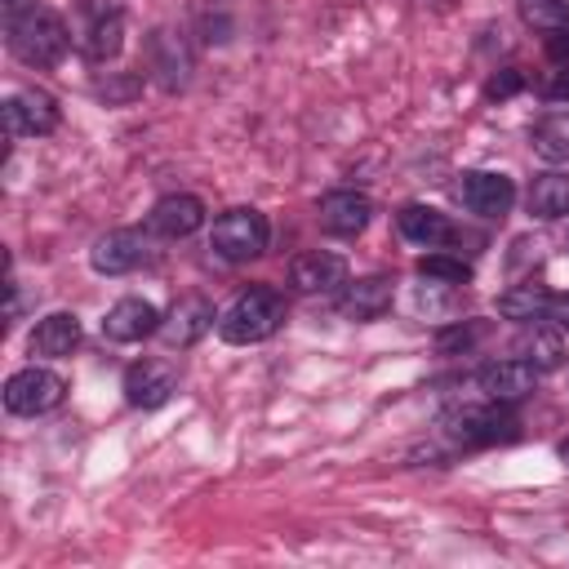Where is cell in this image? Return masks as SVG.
<instances>
[{"instance_id":"44dd1931","label":"cell","mask_w":569,"mask_h":569,"mask_svg":"<svg viewBox=\"0 0 569 569\" xmlns=\"http://www.w3.org/2000/svg\"><path fill=\"white\" fill-rule=\"evenodd\" d=\"M547 307H551V293L547 284H516L498 298V316L507 320H520V325H533V320H547Z\"/></svg>"},{"instance_id":"277c9868","label":"cell","mask_w":569,"mask_h":569,"mask_svg":"<svg viewBox=\"0 0 569 569\" xmlns=\"http://www.w3.org/2000/svg\"><path fill=\"white\" fill-rule=\"evenodd\" d=\"M267 236H271L267 218H262L258 209L240 204V209H227V213L213 222L209 244H213V253L227 258V262H249V258H258V253L267 249Z\"/></svg>"},{"instance_id":"7a4b0ae2","label":"cell","mask_w":569,"mask_h":569,"mask_svg":"<svg viewBox=\"0 0 569 569\" xmlns=\"http://www.w3.org/2000/svg\"><path fill=\"white\" fill-rule=\"evenodd\" d=\"M280 325H284V293L271 289V284H249L218 316V338L231 342V347H249V342L271 338Z\"/></svg>"},{"instance_id":"f546056e","label":"cell","mask_w":569,"mask_h":569,"mask_svg":"<svg viewBox=\"0 0 569 569\" xmlns=\"http://www.w3.org/2000/svg\"><path fill=\"white\" fill-rule=\"evenodd\" d=\"M547 320H551L556 329H569V293L551 298V307H547Z\"/></svg>"},{"instance_id":"9c48e42d","label":"cell","mask_w":569,"mask_h":569,"mask_svg":"<svg viewBox=\"0 0 569 569\" xmlns=\"http://www.w3.org/2000/svg\"><path fill=\"white\" fill-rule=\"evenodd\" d=\"M476 387L485 391V400H498V405H516L525 396H533L538 387V365L529 360H493L476 373Z\"/></svg>"},{"instance_id":"30bf717a","label":"cell","mask_w":569,"mask_h":569,"mask_svg":"<svg viewBox=\"0 0 569 569\" xmlns=\"http://www.w3.org/2000/svg\"><path fill=\"white\" fill-rule=\"evenodd\" d=\"M289 284L298 293H333L347 284V258L329 253V249H311L302 258H293L289 267Z\"/></svg>"},{"instance_id":"6da1fadb","label":"cell","mask_w":569,"mask_h":569,"mask_svg":"<svg viewBox=\"0 0 569 569\" xmlns=\"http://www.w3.org/2000/svg\"><path fill=\"white\" fill-rule=\"evenodd\" d=\"M4 40H9V53L22 67H36V71L58 67L62 53H67V44H71L67 22L49 4H36V0L27 9H18L13 18H4Z\"/></svg>"},{"instance_id":"2e32d148","label":"cell","mask_w":569,"mask_h":569,"mask_svg":"<svg viewBox=\"0 0 569 569\" xmlns=\"http://www.w3.org/2000/svg\"><path fill=\"white\" fill-rule=\"evenodd\" d=\"M387 307H391V280L387 276H365L356 284H342L338 311L347 320H378Z\"/></svg>"},{"instance_id":"cb8c5ba5","label":"cell","mask_w":569,"mask_h":569,"mask_svg":"<svg viewBox=\"0 0 569 569\" xmlns=\"http://www.w3.org/2000/svg\"><path fill=\"white\" fill-rule=\"evenodd\" d=\"M520 351H525V360H529V365H538V369H556V365H560V356H565L560 338H556V333H547V329H538V325L525 333Z\"/></svg>"},{"instance_id":"ba28073f","label":"cell","mask_w":569,"mask_h":569,"mask_svg":"<svg viewBox=\"0 0 569 569\" xmlns=\"http://www.w3.org/2000/svg\"><path fill=\"white\" fill-rule=\"evenodd\" d=\"M458 200L480 218H507L516 204V182L507 173H493V169H471L458 182Z\"/></svg>"},{"instance_id":"5b68a950","label":"cell","mask_w":569,"mask_h":569,"mask_svg":"<svg viewBox=\"0 0 569 569\" xmlns=\"http://www.w3.org/2000/svg\"><path fill=\"white\" fill-rule=\"evenodd\" d=\"M62 396H67V382L44 365H27V369L9 373V382H4V409L18 418L49 413L62 405Z\"/></svg>"},{"instance_id":"d6986e66","label":"cell","mask_w":569,"mask_h":569,"mask_svg":"<svg viewBox=\"0 0 569 569\" xmlns=\"http://www.w3.org/2000/svg\"><path fill=\"white\" fill-rule=\"evenodd\" d=\"M396 227H400L405 240H413V244H422V249H440V244L453 236L449 218H445L440 209H431V204H405V209L396 213Z\"/></svg>"},{"instance_id":"603a6c76","label":"cell","mask_w":569,"mask_h":569,"mask_svg":"<svg viewBox=\"0 0 569 569\" xmlns=\"http://www.w3.org/2000/svg\"><path fill=\"white\" fill-rule=\"evenodd\" d=\"M520 18L538 31H560L569 27V0H520Z\"/></svg>"},{"instance_id":"4fadbf2b","label":"cell","mask_w":569,"mask_h":569,"mask_svg":"<svg viewBox=\"0 0 569 569\" xmlns=\"http://www.w3.org/2000/svg\"><path fill=\"white\" fill-rule=\"evenodd\" d=\"M89 262L98 276H124L147 262V240H142V231H107L89 249Z\"/></svg>"},{"instance_id":"484cf974","label":"cell","mask_w":569,"mask_h":569,"mask_svg":"<svg viewBox=\"0 0 569 569\" xmlns=\"http://www.w3.org/2000/svg\"><path fill=\"white\" fill-rule=\"evenodd\" d=\"M476 338H480V325H453V329H440L436 347L440 351H467Z\"/></svg>"},{"instance_id":"5bb4252c","label":"cell","mask_w":569,"mask_h":569,"mask_svg":"<svg viewBox=\"0 0 569 569\" xmlns=\"http://www.w3.org/2000/svg\"><path fill=\"white\" fill-rule=\"evenodd\" d=\"M102 333L111 342H142L147 333H160V311L147 298H120L102 316Z\"/></svg>"},{"instance_id":"ac0fdd59","label":"cell","mask_w":569,"mask_h":569,"mask_svg":"<svg viewBox=\"0 0 569 569\" xmlns=\"http://www.w3.org/2000/svg\"><path fill=\"white\" fill-rule=\"evenodd\" d=\"M80 347V320L71 311H49L36 329H31V356H71Z\"/></svg>"},{"instance_id":"e0dca14e","label":"cell","mask_w":569,"mask_h":569,"mask_svg":"<svg viewBox=\"0 0 569 569\" xmlns=\"http://www.w3.org/2000/svg\"><path fill=\"white\" fill-rule=\"evenodd\" d=\"M213 320H218V316H213V307H209L204 298H182V302L169 311V320H160V338H164L169 347H191Z\"/></svg>"},{"instance_id":"52a82bcc","label":"cell","mask_w":569,"mask_h":569,"mask_svg":"<svg viewBox=\"0 0 569 569\" xmlns=\"http://www.w3.org/2000/svg\"><path fill=\"white\" fill-rule=\"evenodd\" d=\"M58 120H62V111H58L53 93H44V89H18L4 98V133L9 138H44L58 129Z\"/></svg>"},{"instance_id":"3957f363","label":"cell","mask_w":569,"mask_h":569,"mask_svg":"<svg viewBox=\"0 0 569 569\" xmlns=\"http://www.w3.org/2000/svg\"><path fill=\"white\" fill-rule=\"evenodd\" d=\"M124 44V13L111 0H76V49L89 62L116 58Z\"/></svg>"},{"instance_id":"4316f807","label":"cell","mask_w":569,"mask_h":569,"mask_svg":"<svg viewBox=\"0 0 569 569\" xmlns=\"http://www.w3.org/2000/svg\"><path fill=\"white\" fill-rule=\"evenodd\" d=\"M542 93H547L551 102L569 98V62H551V71L542 76Z\"/></svg>"},{"instance_id":"9a60e30c","label":"cell","mask_w":569,"mask_h":569,"mask_svg":"<svg viewBox=\"0 0 569 569\" xmlns=\"http://www.w3.org/2000/svg\"><path fill=\"white\" fill-rule=\"evenodd\" d=\"M173 391H178V378H173L169 365L147 360V365H133V369L124 373V400H129L133 409H160Z\"/></svg>"},{"instance_id":"7402d4cb","label":"cell","mask_w":569,"mask_h":569,"mask_svg":"<svg viewBox=\"0 0 569 569\" xmlns=\"http://www.w3.org/2000/svg\"><path fill=\"white\" fill-rule=\"evenodd\" d=\"M529 142H533V151H538L542 160L565 164V160H569V111H551V116H542V120L533 124Z\"/></svg>"},{"instance_id":"8992f818","label":"cell","mask_w":569,"mask_h":569,"mask_svg":"<svg viewBox=\"0 0 569 569\" xmlns=\"http://www.w3.org/2000/svg\"><path fill=\"white\" fill-rule=\"evenodd\" d=\"M440 427L458 445H493V440H511L516 436V418L502 413L498 400H489V405H462V409L445 413Z\"/></svg>"},{"instance_id":"83f0119b","label":"cell","mask_w":569,"mask_h":569,"mask_svg":"<svg viewBox=\"0 0 569 569\" xmlns=\"http://www.w3.org/2000/svg\"><path fill=\"white\" fill-rule=\"evenodd\" d=\"M520 84H525V76H520L516 67H507L502 76H493V80H489V98H507V93H516Z\"/></svg>"},{"instance_id":"d4e9b609","label":"cell","mask_w":569,"mask_h":569,"mask_svg":"<svg viewBox=\"0 0 569 569\" xmlns=\"http://www.w3.org/2000/svg\"><path fill=\"white\" fill-rule=\"evenodd\" d=\"M418 271H422L427 280H445V284H462V280H471V267H467L462 258H445V253H427V258L418 262Z\"/></svg>"},{"instance_id":"f1b7e54d","label":"cell","mask_w":569,"mask_h":569,"mask_svg":"<svg viewBox=\"0 0 569 569\" xmlns=\"http://www.w3.org/2000/svg\"><path fill=\"white\" fill-rule=\"evenodd\" d=\"M547 53H551V62H569V27L551 31V40H547Z\"/></svg>"},{"instance_id":"ffe728a7","label":"cell","mask_w":569,"mask_h":569,"mask_svg":"<svg viewBox=\"0 0 569 569\" xmlns=\"http://www.w3.org/2000/svg\"><path fill=\"white\" fill-rule=\"evenodd\" d=\"M529 213L551 222V218H565L569 213V173L551 169V173H538L533 187H529Z\"/></svg>"},{"instance_id":"4dcf8cb0","label":"cell","mask_w":569,"mask_h":569,"mask_svg":"<svg viewBox=\"0 0 569 569\" xmlns=\"http://www.w3.org/2000/svg\"><path fill=\"white\" fill-rule=\"evenodd\" d=\"M560 458H565V462H569V440H560Z\"/></svg>"},{"instance_id":"7c38bea8","label":"cell","mask_w":569,"mask_h":569,"mask_svg":"<svg viewBox=\"0 0 569 569\" xmlns=\"http://www.w3.org/2000/svg\"><path fill=\"white\" fill-rule=\"evenodd\" d=\"M316 218H320V227L329 236H360L369 227V218H373V204H369L365 191H329L320 200Z\"/></svg>"},{"instance_id":"8fae6325","label":"cell","mask_w":569,"mask_h":569,"mask_svg":"<svg viewBox=\"0 0 569 569\" xmlns=\"http://www.w3.org/2000/svg\"><path fill=\"white\" fill-rule=\"evenodd\" d=\"M200 222H204V204H200V196H187V191L156 200L147 213V231H156L164 240L191 236V231H200Z\"/></svg>"}]
</instances>
